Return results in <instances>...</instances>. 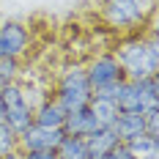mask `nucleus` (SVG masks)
<instances>
[{
  "label": "nucleus",
  "instance_id": "dca6fc26",
  "mask_svg": "<svg viewBox=\"0 0 159 159\" xmlns=\"http://www.w3.org/2000/svg\"><path fill=\"white\" fill-rule=\"evenodd\" d=\"M140 82V91L145 96V107L148 110H157L159 107V74H151L145 80H137Z\"/></svg>",
  "mask_w": 159,
  "mask_h": 159
},
{
  "label": "nucleus",
  "instance_id": "0eeeda50",
  "mask_svg": "<svg viewBox=\"0 0 159 159\" xmlns=\"http://www.w3.org/2000/svg\"><path fill=\"white\" fill-rule=\"evenodd\" d=\"M30 47V30L25 22L8 19L0 25V58H22Z\"/></svg>",
  "mask_w": 159,
  "mask_h": 159
},
{
  "label": "nucleus",
  "instance_id": "7ed1b4c3",
  "mask_svg": "<svg viewBox=\"0 0 159 159\" xmlns=\"http://www.w3.org/2000/svg\"><path fill=\"white\" fill-rule=\"evenodd\" d=\"M52 99L66 110V115L74 112V110L88 107V102H91V85H88V77H85V66L82 63L66 66L63 74L58 77Z\"/></svg>",
  "mask_w": 159,
  "mask_h": 159
},
{
  "label": "nucleus",
  "instance_id": "f03ea898",
  "mask_svg": "<svg viewBox=\"0 0 159 159\" xmlns=\"http://www.w3.org/2000/svg\"><path fill=\"white\" fill-rule=\"evenodd\" d=\"M154 11L157 0H102L99 6L102 22L124 36L145 30L148 22H154Z\"/></svg>",
  "mask_w": 159,
  "mask_h": 159
},
{
  "label": "nucleus",
  "instance_id": "9d476101",
  "mask_svg": "<svg viewBox=\"0 0 159 159\" xmlns=\"http://www.w3.org/2000/svg\"><path fill=\"white\" fill-rule=\"evenodd\" d=\"M66 121V110L52 99V96H44L36 110H33V124L36 126H47V129H61Z\"/></svg>",
  "mask_w": 159,
  "mask_h": 159
},
{
  "label": "nucleus",
  "instance_id": "aec40b11",
  "mask_svg": "<svg viewBox=\"0 0 159 159\" xmlns=\"http://www.w3.org/2000/svg\"><path fill=\"white\" fill-rule=\"evenodd\" d=\"M102 159H132V154L126 151V145H124V143H118L115 148H112V151H107V154H104Z\"/></svg>",
  "mask_w": 159,
  "mask_h": 159
},
{
  "label": "nucleus",
  "instance_id": "6ab92c4d",
  "mask_svg": "<svg viewBox=\"0 0 159 159\" xmlns=\"http://www.w3.org/2000/svg\"><path fill=\"white\" fill-rule=\"evenodd\" d=\"M143 121H145V134L148 137H159V107L157 110H145Z\"/></svg>",
  "mask_w": 159,
  "mask_h": 159
},
{
  "label": "nucleus",
  "instance_id": "a211bd4d",
  "mask_svg": "<svg viewBox=\"0 0 159 159\" xmlns=\"http://www.w3.org/2000/svg\"><path fill=\"white\" fill-rule=\"evenodd\" d=\"M11 151H19V148H16V132L8 126V124L0 121V157L11 154Z\"/></svg>",
  "mask_w": 159,
  "mask_h": 159
},
{
  "label": "nucleus",
  "instance_id": "4468645a",
  "mask_svg": "<svg viewBox=\"0 0 159 159\" xmlns=\"http://www.w3.org/2000/svg\"><path fill=\"white\" fill-rule=\"evenodd\" d=\"M126 151L132 154V159H159V137H148L140 134L132 143H124Z\"/></svg>",
  "mask_w": 159,
  "mask_h": 159
},
{
  "label": "nucleus",
  "instance_id": "5701e85b",
  "mask_svg": "<svg viewBox=\"0 0 159 159\" xmlns=\"http://www.w3.org/2000/svg\"><path fill=\"white\" fill-rule=\"evenodd\" d=\"M0 121H3V104H0Z\"/></svg>",
  "mask_w": 159,
  "mask_h": 159
},
{
  "label": "nucleus",
  "instance_id": "6e6552de",
  "mask_svg": "<svg viewBox=\"0 0 159 159\" xmlns=\"http://www.w3.org/2000/svg\"><path fill=\"white\" fill-rule=\"evenodd\" d=\"M112 134L118 137V143H132L134 137L145 134V121L143 112H118V118L112 121Z\"/></svg>",
  "mask_w": 159,
  "mask_h": 159
},
{
  "label": "nucleus",
  "instance_id": "39448f33",
  "mask_svg": "<svg viewBox=\"0 0 159 159\" xmlns=\"http://www.w3.org/2000/svg\"><path fill=\"white\" fill-rule=\"evenodd\" d=\"M85 77H88L91 96H93V91H102L107 85L121 82L124 80V71H121V66H118V61H115L112 52H102V55L91 58V63L85 66Z\"/></svg>",
  "mask_w": 159,
  "mask_h": 159
},
{
  "label": "nucleus",
  "instance_id": "4be33fe9",
  "mask_svg": "<svg viewBox=\"0 0 159 159\" xmlns=\"http://www.w3.org/2000/svg\"><path fill=\"white\" fill-rule=\"evenodd\" d=\"M0 159H22V154L19 151H11V154H6V157H0Z\"/></svg>",
  "mask_w": 159,
  "mask_h": 159
},
{
  "label": "nucleus",
  "instance_id": "423d86ee",
  "mask_svg": "<svg viewBox=\"0 0 159 159\" xmlns=\"http://www.w3.org/2000/svg\"><path fill=\"white\" fill-rule=\"evenodd\" d=\"M63 137H66L63 129H47V126L30 124L22 134H16V148H19V154H28V151H55Z\"/></svg>",
  "mask_w": 159,
  "mask_h": 159
},
{
  "label": "nucleus",
  "instance_id": "2eb2a0df",
  "mask_svg": "<svg viewBox=\"0 0 159 159\" xmlns=\"http://www.w3.org/2000/svg\"><path fill=\"white\" fill-rule=\"evenodd\" d=\"M55 157L58 159H88L85 140L82 137H63L61 145L55 148Z\"/></svg>",
  "mask_w": 159,
  "mask_h": 159
},
{
  "label": "nucleus",
  "instance_id": "f8f14e48",
  "mask_svg": "<svg viewBox=\"0 0 159 159\" xmlns=\"http://www.w3.org/2000/svg\"><path fill=\"white\" fill-rule=\"evenodd\" d=\"M118 145V137L112 134V129H96L93 134L85 137V151L88 159H102L107 151H112Z\"/></svg>",
  "mask_w": 159,
  "mask_h": 159
},
{
  "label": "nucleus",
  "instance_id": "f3484780",
  "mask_svg": "<svg viewBox=\"0 0 159 159\" xmlns=\"http://www.w3.org/2000/svg\"><path fill=\"white\" fill-rule=\"evenodd\" d=\"M0 80L19 82L22 80V58H0Z\"/></svg>",
  "mask_w": 159,
  "mask_h": 159
},
{
  "label": "nucleus",
  "instance_id": "1a4fd4ad",
  "mask_svg": "<svg viewBox=\"0 0 159 159\" xmlns=\"http://www.w3.org/2000/svg\"><path fill=\"white\" fill-rule=\"evenodd\" d=\"M61 129H63V134H66V137H82V140H85L88 134H93L96 129H102V126L96 124L93 112L88 110V107H82V110L69 112Z\"/></svg>",
  "mask_w": 159,
  "mask_h": 159
},
{
  "label": "nucleus",
  "instance_id": "b1692460",
  "mask_svg": "<svg viewBox=\"0 0 159 159\" xmlns=\"http://www.w3.org/2000/svg\"><path fill=\"white\" fill-rule=\"evenodd\" d=\"M3 85H6V82H3V80H0V91H3Z\"/></svg>",
  "mask_w": 159,
  "mask_h": 159
},
{
  "label": "nucleus",
  "instance_id": "f257e3e1",
  "mask_svg": "<svg viewBox=\"0 0 159 159\" xmlns=\"http://www.w3.org/2000/svg\"><path fill=\"white\" fill-rule=\"evenodd\" d=\"M115 61L124 71V80H145L151 74H159V41H157V28L154 22H148V28L140 33H129L124 36L115 49H110Z\"/></svg>",
  "mask_w": 159,
  "mask_h": 159
},
{
  "label": "nucleus",
  "instance_id": "ddd939ff",
  "mask_svg": "<svg viewBox=\"0 0 159 159\" xmlns=\"http://www.w3.org/2000/svg\"><path fill=\"white\" fill-rule=\"evenodd\" d=\"M88 110L93 112L96 124L102 129H110L112 121L118 118V104H115V99H104V96H91V102H88Z\"/></svg>",
  "mask_w": 159,
  "mask_h": 159
},
{
  "label": "nucleus",
  "instance_id": "9b49d317",
  "mask_svg": "<svg viewBox=\"0 0 159 159\" xmlns=\"http://www.w3.org/2000/svg\"><path fill=\"white\" fill-rule=\"evenodd\" d=\"M115 104H118L121 112H145L148 110V107H145V96H143V91H140V82H132V80H124Z\"/></svg>",
  "mask_w": 159,
  "mask_h": 159
},
{
  "label": "nucleus",
  "instance_id": "412c9836",
  "mask_svg": "<svg viewBox=\"0 0 159 159\" xmlns=\"http://www.w3.org/2000/svg\"><path fill=\"white\" fill-rule=\"evenodd\" d=\"M22 159H58V157H55V151H28V154H22Z\"/></svg>",
  "mask_w": 159,
  "mask_h": 159
},
{
  "label": "nucleus",
  "instance_id": "20e7f679",
  "mask_svg": "<svg viewBox=\"0 0 159 159\" xmlns=\"http://www.w3.org/2000/svg\"><path fill=\"white\" fill-rule=\"evenodd\" d=\"M0 104H3V124H8L16 134H22L33 124V104L25 96L22 82H6L0 91Z\"/></svg>",
  "mask_w": 159,
  "mask_h": 159
}]
</instances>
